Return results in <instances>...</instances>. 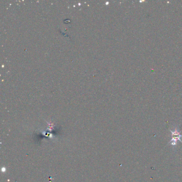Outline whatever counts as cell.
<instances>
[{
  "instance_id": "obj_1",
  "label": "cell",
  "mask_w": 182,
  "mask_h": 182,
  "mask_svg": "<svg viewBox=\"0 0 182 182\" xmlns=\"http://www.w3.org/2000/svg\"><path fill=\"white\" fill-rule=\"evenodd\" d=\"M171 133V139L168 145L171 144L173 146H175L177 144V141L178 140L182 143V139H181L182 137V135H181V132L178 131L177 128H175L174 130L169 129Z\"/></svg>"
}]
</instances>
